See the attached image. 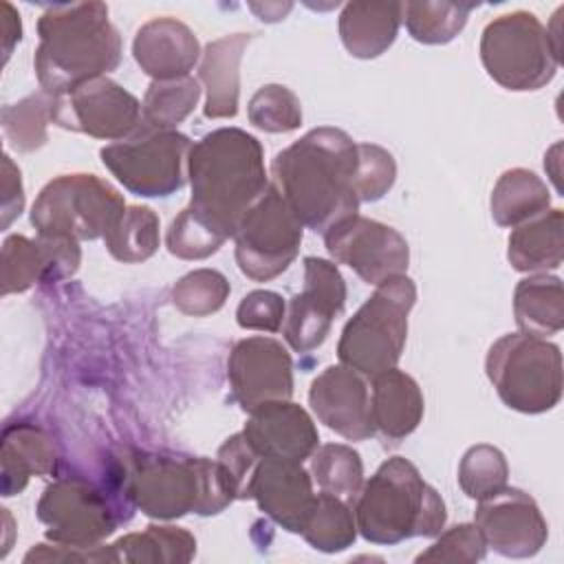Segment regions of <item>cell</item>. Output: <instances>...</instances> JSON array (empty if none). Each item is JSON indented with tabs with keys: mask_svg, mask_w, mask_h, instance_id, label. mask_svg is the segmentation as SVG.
<instances>
[{
	"mask_svg": "<svg viewBox=\"0 0 564 564\" xmlns=\"http://www.w3.org/2000/svg\"><path fill=\"white\" fill-rule=\"evenodd\" d=\"M355 174L357 141L333 126L308 130L271 161L275 189L302 225L319 234L359 212Z\"/></svg>",
	"mask_w": 564,
	"mask_h": 564,
	"instance_id": "6da1fadb",
	"label": "cell"
},
{
	"mask_svg": "<svg viewBox=\"0 0 564 564\" xmlns=\"http://www.w3.org/2000/svg\"><path fill=\"white\" fill-rule=\"evenodd\" d=\"M192 198L187 209L223 242L269 187L260 141L240 128H218L196 141L187 156Z\"/></svg>",
	"mask_w": 564,
	"mask_h": 564,
	"instance_id": "7a4b0ae2",
	"label": "cell"
},
{
	"mask_svg": "<svg viewBox=\"0 0 564 564\" xmlns=\"http://www.w3.org/2000/svg\"><path fill=\"white\" fill-rule=\"evenodd\" d=\"M37 35L33 66L51 95L108 75L121 62V37L104 2L53 4L37 20Z\"/></svg>",
	"mask_w": 564,
	"mask_h": 564,
	"instance_id": "3957f363",
	"label": "cell"
},
{
	"mask_svg": "<svg viewBox=\"0 0 564 564\" xmlns=\"http://www.w3.org/2000/svg\"><path fill=\"white\" fill-rule=\"evenodd\" d=\"M119 478L126 498L156 520L216 516L236 500L218 460L205 456L128 452L121 456Z\"/></svg>",
	"mask_w": 564,
	"mask_h": 564,
	"instance_id": "277c9868",
	"label": "cell"
},
{
	"mask_svg": "<svg viewBox=\"0 0 564 564\" xmlns=\"http://www.w3.org/2000/svg\"><path fill=\"white\" fill-rule=\"evenodd\" d=\"M352 511L357 531L372 544L434 538L447 520L441 494L403 456H392L379 465L364 482Z\"/></svg>",
	"mask_w": 564,
	"mask_h": 564,
	"instance_id": "5b68a950",
	"label": "cell"
},
{
	"mask_svg": "<svg viewBox=\"0 0 564 564\" xmlns=\"http://www.w3.org/2000/svg\"><path fill=\"white\" fill-rule=\"evenodd\" d=\"M416 302V286L408 275L381 282L346 322L337 357L339 364L372 379L399 364L408 339V317Z\"/></svg>",
	"mask_w": 564,
	"mask_h": 564,
	"instance_id": "8992f818",
	"label": "cell"
},
{
	"mask_svg": "<svg viewBox=\"0 0 564 564\" xmlns=\"http://www.w3.org/2000/svg\"><path fill=\"white\" fill-rule=\"evenodd\" d=\"M485 370L500 401L522 414H542L562 399L560 346L527 333L498 337L485 359Z\"/></svg>",
	"mask_w": 564,
	"mask_h": 564,
	"instance_id": "52a82bcc",
	"label": "cell"
},
{
	"mask_svg": "<svg viewBox=\"0 0 564 564\" xmlns=\"http://www.w3.org/2000/svg\"><path fill=\"white\" fill-rule=\"evenodd\" d=\"M562 51L531 11H511L487 22L480 35V62L507 90L527 93L546 86L560 68Z\"/></svg>",
	"mask_w": 564,
	"mask_h": 564,
	"instance_id": "ba28073f",
	"label": "cell"
},
{
	"mask_svg": "<svg viewBox=\"0 0 564 564\" xmlns=\"http://www.w3.org/2000/svg\"><path fill=\"white\" fill-rule=\"evenodd\" d=\"M123 196L95 174H62L48 181L31 207L37 236L55 240H95L126 209Z\"/></svg>",
	"mask_w": 564,
	"mask_h": 564,
	"instance_id": "9c48e42d",
	"label": "cell"
},
{
	"mask_svg": "<svg viewBox=\"0 0 564 564\" xmlns=\"http://www.w3.org/2000/svg\"><path fill=\"white\" fill-rule=\"evenodd\" d=\"M192 141L178 130H150L139 126L128 139L99 150L101 163L132 194L163 198L187 183Z\"/></svg>",
	"mask_w": 564,
	"mask_h": 564,
	"instance_id": "30bf717a",
	"label": "cell"
},
{
	"mask_svg": "<svg viewBox=\"0 0 564 564\" xmlns=\"http://www.w3.org/2000/svg\"><path fill=\"white\" fill-rule=\"evenodd\" d=\"M304 225L273 183L242 216L234 240L238 269L256 280L278 278L297 258Z\"/></svg>",
	"mask_w": 564,
	"mask_h": 564,
	"instance_id": "8fae6325",
	"label": "cell"
},
{
	"mask_svg": "<svg viewBox=\"0 0 564 564\" xmlns=\"http://www.w3.org/2000/svg\"><path fill=\"white\" fill-rule=\"evenodd\" d=\"M35 511L40 522L46 524V538L68 546H97L121 522L112 496L82 476H64L51 482Z\"/></svg>",
	"mask_w": 564,
	"mask_h": 564,
	"instance_id": "7c38bea8",
	"label": "cell"
},
{
	"mask_svg": "<svg viewBox=\"0 0 564 564\" xmlns=\"http://www.w3.org/2000/svg\"><path fill=\"white\" fill-rule=\"evenodd\" d=\"M51 119L70 132L123 141L141 123V104L123 86L101 75L53 95Z\"/></svg>",
	"mask_w": 564,
	"mask_h": 564,
	"instance_id": "4fadbf2b",
	"label": "cell"
},
{
	"mask_svg": "<svg viewBox=\"0 0 564 564\" xmlns=\"http://www.w3.org/2000/svg\"><path fill=\"white\" fill-rule=\"evenodd\" d=\"M322 236L328 256L352 269L366 284L379 286L408 271V240L390 225L355 214Z\"/></svg>",
	"mask_w": 564,
	"mask_h": 564,
	"instance_id": "5bb4252c",
	"label": "cell"
},
{
	"mask_svg": "<svg viewBox=\"0 0 564 564\" xmlns=\"http://www.w3.org/2000/svg\"><path fill=\"white\" fill-rule=\"evenodd\" d=\"M346 304V282L333 260L304 258V289L286 306L282 335L295 352L324 344L335 317Z\"/></svg>",
	"mask_w": 564,
	"mask_h": 564,
	"instance_id": "9a60e30c",
	"label": "cell"
},
{
	"mask_svg": "<svg viewBox=\"0 0 564 564\" xmlns=\"http://www.w3.org/2000/svg\"><path fill=\"white\" fill-rule=\"evenodd\" d=\"M227 379L238 405L251 412L267 401L291 399L293 359L273 337H245L229 352Z\"/></svg>",
	"mask_w": 564,
	"mask_h": 564,
	"instance_id": "2e32d148",
	"label": "cell"
},
{
	"mask_svg": "<svg viewBox=\"0 0 564 564\" xmlns=\"http://www.w3.org/2000/svg\"><path fill=\"white\" fill-rule=\"evenodd\" d=\"M474 524L480 529L487 549L502 557H533L549 540V524L538 502L516 487H505L478 500Z\"/></svg>",
	"mask_w": 564,
	"mask_h": 564,
	"instance_id": "e0dca14e",
	"label": "cell"
},
{
	"mask_svg": "<svg viewBox=\"0 0 564 564\" xmlns=\"http://www.w3.org/2000/svg\"><path fill=\"white\" fill-rule=\"evenodd\" d=\"M308 403L319 423L348 441H366L375 434L366 377L344 364L328 366L313 379Z\"/></svg>",
	"mask_w": 564,
	"mask_h": 564,
	"instance_id": "ac0fdd59",
	"label": "cell"
},
{
	"mask_svg": "<svg viewBox=\"0 0 564 564\" xmlns=\"http://www.w3.org/2000/svg\"><path fill=\"white\" fill-rule=\"evenodd\" d=\"M242 436L260 458L304 463L317 449L313 416L291 399L267 401L249 412Z\"/></svg>",
	"mask_w": 564,
	"mask_h": 564,
	"instance_id": "d6986e66",
	"label": "cell"
},
{
	"mask_svg": "<svg viewBox=\"0 0 564 564\" xmlns=\"http://www.w3.org/2000/svg\"><path fill=\"white\" fill-rule=\"evenodd\" d=\"M82 251L77 240H35L13 234L2 242V295L24 293L37 282H57L73 275Z\"/></svg>",
	"mask_w": 564,
	"mask_h": 564,
	"instance_id": "ffe728a7",
	"label": "cell"
},
{
	"mask_svg": "<svg viewBox=\"0 0 564 564\" xmlns=\"http://www.w3.org/2000/svg\"><path fill=\"white\" fill-rule=\"evenodd\" d=\"M249 498L278 527L300 533L315 498L311 471L295 460L260 458L249 485Z\"/></svg>",
	"mask_w": 564,
	"mask_h": 564,
	"instance_id": "44dd1931",
	"label": "cell"
},
{
	"mask_svg": "<svg viewBox=\"0 0 564 564\" xmlns=\"http://www.w3.org/2000/svg\"><path fill=\"white\" fill-rule=\"evenodd\" d=\"M132 55L152 79H178L189 75L203 53L198 37L185 22L163 15L139 26Z\"/></svg>",
	"mask_w": 564,
	"mask_h": 564,
	"instance_id": "7402d4cb",
	"label": "cell"
},
{
	"mask_svg": "<svg viewBox=\"0 0 564 564\" xmlns=\"http://www.w3.org/2000/svg\"><path fill=\"white\" fill-rule=\"evenodd\" d=\"M249 42V33H231L205 46L198 64V79L207 93L203 108L207 119H231L238 115L240 62Z\"/></svg>",
	"mask_w": 564,
	"mask_h": 564,
	"instance_id": "603a6c76",
	"label": "cell"
},
{
	"mask_svg": "<svg viewBox=\"0 0 564 564\" xmlns=\"http://www.w3.org/2000/svg\"><path fill=\"white\" fill-rule=\"evenodd\" d=\"M425 401L419 383L397 366L372 377L370 419L386 441H403L423 419Z\"/></svg>",
	"mask_w": 564,
	"mask_h": 564,
	"instance_id": "cb8c5ba5",
	"label": "cell"
},
{
	"mask_svg": "<svg viewBox=\"0 0 564 564\" xmlns=\"http://www.w3.org/2000/svg\"><path fill=\"white\" fill-rule=\"evenodd\" d=\"M55 465L57 447L42 427L31 423L4 427L0 449V487L4 498L20 494L31 476L53 474Z\"/></svg>",
	"mask_w": 564,
	"mask_h": 564,
	"instance_id": "d4e9b609",
	"label": "cell"
},
{
	"mask_svg": "<svg viewBox=\"0 0 564 564\" xmlns=\"http://www.w3.org/2000/svg\"><path fill=\"white\" fill-rule=\"evenodd\" d=\"M401 26V2H348L339 13V37L359 59L386 53Z\"/></svg>",
	"mask_w": 564,
	"mask_h": 564,
	"instance_id": "484cf974",
	"label": "cell"
},
{
	"mask_svg": "<svg viewBox=\"0 0 564 564\" xmlns=\"http://www.w3.org/2000/svg\"><path fill=\"white\" fill-rule=\"evenodd\" d=\"M564 214L560 207L513 227L509 234L507 260L520 273H546L564 258Z\"/></svg>",
	"mask_w": 564,
	"mask_h": 564,
	"instance_id": "4316f807",
	"label": "cell"
},
{
	"mask_svg": "<svg viewBox=\"0 0 564 564\" xmlns=\"http://www.w3.org/2000/svg\"><path fill=\"white\" fill-rule=\"evenodd\" d=\"M513 315L520 333L551 337L564 326L562 280L549 273L522 278L513 291Z\"/></svg>",
	"mask_w": 564,
	"mask_h": 564,
	"instance_id": "83f0119b",
	"label": "cell"
},
{
	"mask_svg": "<svg viewBox=\"0 0 564 564\" xmlns=\"http://www.w3.org/2000/svg\"><path fill=\"white\" fill-rule=\"evenodd\" d=\"M551 207V192L546 183L527 167H513L498 176L489 209L500 227H518Z\"/></svg>",
	"mask_w": 564,
	"mask_h": 564,
	"instance_id": "f1b7e54d",
	"label": "cell"
},
{
	"mask_svg": "<svg viewBox=\"0 0 564 564\" xmlns=\"http://www.w3.org/2000/svg\"><path fill=\"white\" fill-rule=\"evenodd\" d=\"M119 562L185 564L196 555V538L183 527L150 524L139 533H128L112 542Z\"/></svg>",
	"mask_w": 564,
	"mask_h": 564,
	"instance_id": "f546056e",
	"label": "cell"
},
{
	"mask_svg": "<svg viewBox=\"0 0 564 564\" xmlns=\"http://www.w3.org/2000/svg\"><path fill=\"white\" fill-rule=\"evenodd\" d=\"M357 522L350 502L319 491L304 518L300 535L322 553H339L352 546L357 538Z\"/></svg>",
	"mask_w": 564,
	"mask_h": 564,
	"instance_id": "4dcf8cb0",
	"label": "cell"
},
{
	"mask_svg": "<svg viewBox=\"0 0 564 564\" xmlns=\"http://www.w3.org/2000/svg\"><path fill=\"white\" fill-rule=\"evenodd\" d=\"M200 90V82L192 75L178 79H152L141 101L139 126L150 130H176V126L194 112Z\"/></svg>",
	"mask_w": 564,
	"mask_h": 564,
	"instance_id": "1f68e13d",
	"label": "cell"
},
{
	"mask_svg": "<svg viewBox=\"0 0 564 564\" xmlns=\"http://www.w3.org/2000/svg\"><path fill=\"white\" fill-rule=\"evenodd\" d=\"M474 2H401V22L421 44H447L467 24Z\"/></svg>",
	"mask_w": 564,
	"mask_h": 564,
	"instance_id": "d6a6232c",
	"label": "cell"
},
{
	"mask_svg": "<svg viewBox=\"0 0 564 564\" xmlns=\"http://www.w3.org/2000/svg\"><path fill=\"white\" fill-rule=\"evenodd\" d=\"M108 253L119 262H143L159 249V216L143 205H130L104 236Z\"/></svg>",
	"mask_w": 564,
	"mask_h": 564,
	"instance_id": "836d02e7",
	"label": "cell"
},
{
	"mask_svg": "<svg viewBox=\"0 0 564 564\" xmlns=\"http://www.w3.org/2000/svg\"><path fill=\"white\" fill-rule=\"evenodd\" d=\"M311 478L326 494L355 502L364 487V463L350 445L326 443L311 454Z\"/></svg>",
	"mask_w": 564,
	"mask_h": 564,
	"instance_id": "e575fe53",
	"label": "cell"
},
{
	"mask_svg": "<svg viewBox=\"0 0 564 564\" xmlns=\"http://www.w3.org/2000/svg\"><path fill=\"white\" fill-rule=\"evenodd\" d=\"M53 110V95L40 90L2 108V130L18 152H33L48 139L46 126Z\"/></svg>",
	"mask_w": 564,
	"mask_h": 564,
	"instance_id": "d590c367",
	"label": "cell"
},
{
	"mask_svg": "<svg viewBox=\"0 0 564 564\" xmlns=\"http://www.w3.org/2000/svg\"><path fill=\"white\" fill-rule=\"evenodd\" d=\"M509 465L505 454L487 443L471 445L458 465V485L471 500H485L507 487Z\"/></svg>",
	"mask_w": 564,
	"mask_h": 564,
	"instance_id": "8d00e7d4",
	"label": "cell"
},
{
	"mask_svg": "<svg viewBox=\"0 0 564 564\" xmlns=\"http://www.w3.org/2000/svg\"><path fill=\"white\" fill-rule=\"evenodd\" d=\"M229 282L216 269H196L185 273L172 286L174 306L189 317H205L220 311L229 297Z\"/></svg>",
	"mask_w": 564,
	"mask_h": 564,
	"instance_id": "74e56055",
	"label": "cell"
},
{
	"mask_svg": "<svg viewBox=\"0 0 564 564\" xmlns=\"http://www.w3.org/2000/svg\"><path fill=\"white\" fill-rule=\"evenodd\" d=\"M249 121L264 132L284 134L302 123V106L297 95L282 84H267L253 93L247 106Z\"/></svg>",
	"mask_w": 564,
	"mask_h": 564,
	"instance_id": "f35d334b",
	"label": "cell"
},
{
	"mask_svg": "<svg viewBox=\"0 0 564 564\" xmlns=\"http://www.w3.org/2000/svg\"><path fill=\"white\" fill-rule=\"evenodd\" d=\"M397 181L394 156L377 143H357V174L355 192L359 203H375L383 198Z\"/></svg>",
	"mask_w": 564,
	"mask_h": 564,
	"instance_id": "ab89813d",
	"label": "cell"
},
{
	"mask_svg": "<svg viewBox=\"0 0 564 564\" xmlns=\"http://www.w3.org/2000/svg\"><path fill=\"white\" fill-rule=\"evenodd\" d=\"M487 542L480 529L471 522H463L441 531L436 542H432L423 553L416 555V562H463L474 564L485 560Z\"/></svg>",
	"mask_w": 564,
	"mask_h": 564,
	"instance_id": "60d3db41",
	"label": "cell"
},
{
	"mask_svg": "<svg viewBox=\"0 0 564 564\" xmlns=\"http://www.w3.org/2000/svg\"><path fill=\"white\" fill-rule=\"evenodd\" d=\"M165 245L167 251L181 260H205L223 247V240L185 207L172 220Z\"/></svg>",
	"mask_w": 564,
	"mask_h": 564,
	"instance_id": "b9f144b4",
	"label": "cell"
},
{
	"mask_svg": "<svg viewBox=\"0 0 564 564\" xmlns=\"http://www.w3.org/2000/svg\"><path fill=\"white\" fill-rule=\"evenodd\" d=\"M216 460L234 491L236 500L249 498V485L253 478V471L260 463V456L253 452V447L247 443L242 432L231 434L216 454Z\"/></svg>",
	"mask_w": 564,
	"mask_h": 564,
	"instance_id": "7bdbcfd3",
	"label": "cell"
},
{
	"mask_svg": "<svg viewBox=\"0 0 564 564\" xmlns=\"http://www.w3.org/2000/svg\"><path fill=\"white\" fill-rule=\"evenodd\" d=\"M286 315V302L280 293L258 289L247 293L238 308H236V322L245 330H262V333H278L284 324Z\"/></svg>",
	"mask_w": 564,
	"mask_h": 564,
	"instance_id": "ee69618b",
	"label": "cell"
},
{
	"mask_svg": "<svg viewBox=\"0 0 564 564\" xmlns=\"http://www.w3.org/2000/svg\"><path fill=\"white\" fill-rule=\"evenodd\" d=\"M24 209V187L18 165L11 161L9 154L2 156V229L22 214Z\"/></svg>",
	"mask_w": 564,
	"mask_h": 564,
	"instance_id": "f6af8a7d",
	"label": "cell"
},
{
	"mask_svg": "<svg viewBox=\"0 0 564 564\" xmlns=\"http://www.w3.org/2000/svg\"><path fill=\"white\" fill-rule=\"evenodd\" d=\"M2 64H7L13 46L20 42L22 37V22H20V13L9 4L2 2Z\"/></svg>",
	"mask_w": 564,
	"mask_h": 564,
	"instance_id": "bcb514c9",
	"label": "cell"
},
{
	"mask_svg": "<svg viewBox=\"0 0 564 564\" xmlns=\"http://www.w3.org/2000/svg\"><path fill=\"white\" fill-rule=\"evenodd\" d=\"M291 7L293 4H289V2L286 4H280V2H275V4H249V9L256 11L260 15V20H267V22L282 20L291 11Z\"/></svg>",
	"mask_w": 564,
	"mask_h": 564,
	"instance_id": "7dc6e473",
	"label": "cell"
},
{
	"mask_svg": "<svg viewBox=\"0 0 564 564\" xmlns=\"http://www.w3.org/2000/svg\"><path fill=\"white\" fill-rule=\"evenodd\" d=\"M560 150H562V143H555L544 156V170L549 172L557 192H560Z\"/></svg>",
	"mask_w": 564,
	"mask_h": 564,
	"instance_id": "c3c4849f",
	"label": "cell"
}]
</instances>
